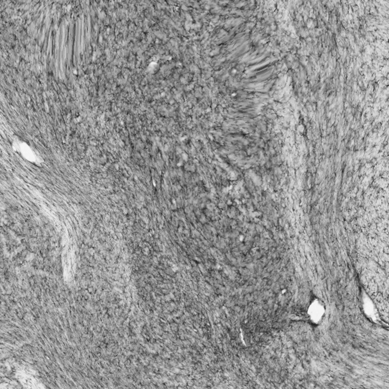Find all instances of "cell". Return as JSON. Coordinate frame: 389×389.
Segmentation results:
<instances>
[{
    "mask_svg": "<svg viewBox=\"0 0 389 389\" xmlns=\"http://www.w3.org/2000/svg\"><path fill=\"white\" fill-rule=\"evenodd\" d=\"M326 312L324 303L319 300H314L309 305L308 315L314 324H318L322 319Z\"/></svg>",
    "mask_w": 389,
    "mask_h": 389,
    "instance_id": "6da1fadb",
    "label": "cell"
}]
</instances>
